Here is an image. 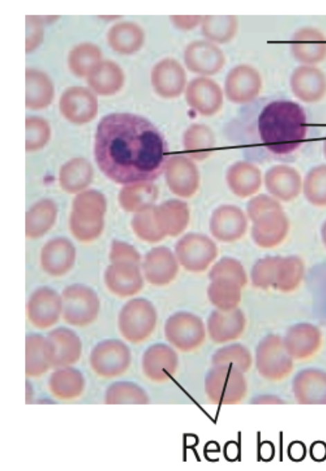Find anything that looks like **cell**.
<instances>
[{
	"instance_id": "obj_1",
	"label": "cell",
	"mask_w": 326,
	"mask_h": 471,
	"mask_svg": "<svg viewBox=\"0 0 326 471\" xmlns=\"http://www.w3.org/2000/svg\"><path fill=\"white\" fill-rule=\"evenodd\" d=\"M94 157L100 170L123 185L150 182L165 171L169 148L160 130L147 118L113 113L99 122Z\"/></svg>"
},
{
	"instance_id": "obj_2",
	"label": "cell",
	"mask_w": 326,
	"mask_h": 471,
	"mask_svg": "<svg viewBox=\"0 0 326 471\" xmlns=\"http://www.w3.org/2000/svg\"><path fill=\"white\" fill-rule=\"evenodd\" d=\"M312 128L299 103L284 98L268 101L243 118L245 157L255 163L295 161L311 140Z\"/></svg>"
},
{
	"instance_id": "obj_3",
	"label": "cell",
	"mask_w": 326,
	"mask_h": 471,
	"mask_svg": "<svg viewBox=\"0 0 326 471\" xmlns=\"http://www.w3.org/2000/svg\"><path fill=\"white\" fill-rule=\"evenodd\" d=\"M157 313L154 305L144 298L128 301L120 309L117 319L118 330L129 342L138 344L146 340L154 332Z\"/></svg>"
},
{
	"instance_id": "obj_4",
	"label": "cell",
	"mask_w": 326,
	"mask_h": 471,
	"mask_svg": "<svg viewBox=\"0 0 326 471\" xmlns=\"http://www.w3.org/2000/svg\"><path fill=\"white\" fill-rule=\"evenodd\" d=\"M64 321L73 326L84 327L98 317L100 301L97 292L91 287L73 283L66 286L61 292Z\"/></svg>"
},
{
	"instance_id": "obj_5",
	"label": "cell",
	"mask_w": 326,
	"mask_h": 471,
	"mask_svg": "<svg viewBox=\"0 0 326 471\" xmlns=\"http://www.w3.org/2000/svg\"><path fill=\"white\" fill-rule=\"evenodd\" d=\"M204 389L208 399L215 404H235L245 397L247 383L243 372L237 368L216 365L206 376Z\"/></svg>"
},
{
	"instance_id": "obj_6",
	"label": "cell",
	"mask_w": 326,
	"mask_h": 471,
	"mask_svg": "<svg viewBox=\"0 0 326 471\" xmlns=\"http://www.w3.org/2000/svg\"><path fill=\"white\" fill-rule=\"evenodd\" d=\"M93 372L102 378H114L124 374L132 363L128 346L118 339L100 341L91 349L89 358Z\"/></svg>"
},
{
	"instance_id": "obj_7",
	"label": "cell",
	"mask_w": 326,
	"mask_h": 471,
	"mask_svg": "<svg viewBox=\"0 0 326 471\" xmlns=\"http://www.w3.org/2000/svg\"><path fill=\"white\" fill-rule=\"evenodd\" d=\"M167 340L177 349L189 352L204 341L206 328L202 319L189 312H177L166 320L164 326Z\"/></svg>"
},
{
	"instance_id": "obj_8",
	"label": "cell",
	"mask_w": 326,
	"mask_h": 471,
	"mask_svg": "<svg viewBox=\"0 0 326 471\" xmlns=\"http://www.w3.org/2000/svg\"><path fill=\"white\" fill-rule=\"evenodd\" d=\"M256 366L260 375L270 381H279L289 375L292 362L278 337L269 335L259 343L256 350Z\"/></svg>"
},
{
	"instance_id": "obj_9",
	"label": "cell",
	"mask_w": 326,
	"mask_h": 471,
	"mask_svg": "<svg viewBox=\"0 0 326 471\" xmlns=\"http://www.w3.org/2000/svg\"><path fill=\"white\" fill-rule=\"evenodd\" d=\"M62 314L61 294L48 286L35 290L26 303V315L30 323L38 329H48L59 321Z\"/></svg>"
},
{
	"instance_id": "obj_10",
	"label": "cell",
	"mask_w": 326,
	"mask_h": 471,
	"mask_svg": "<svg viewBox=\"0 0 326 471\" xmlns=\"http://www.w3.org/2000/svg\"><path fill=\"white\" fill-rule=\"evenodd\" d=\"M47 355L51 366H70L80 359L82 343L78 335L69 328L58 327L46 336Z\"/></svg>"
},
{
	"instance_id": "obj_11",
	"label": "cell",
	"mask_w": 326,
	"mask_h": 471,
	"mask_svg": "<svg viewBox=\"0 0 326 471\" xmlns=\"http://www.w3.org/2000/svg\"><path fill=\"white\" fill-rule=\"evenodd\" d=\"M290 48L297 62L316 66L326 59V37L316 28L302 27L293 34Z\"/></svg>"
},
{
	"instance_id": "obj_12",
	"label": "cell",
	"mask_w": 326,
	"mask_h": 471,
	"mask_svg": "<svg viewBox=\"0 0 326 471\" xmlns=\"http://www.w3.org/2000/svg\"><path fill=\"white\" fill-rule=\"evenodd\" d=\"M104 282L111 294L123 298L136 294L144 285L142 272L133 261L117 262L109 266L104 273Z\"/></svg>"
},
{
	"instance_id": "obj_13",
	"label": "cell",
	"mask_w": 326,
	"mask_h": 471,
	"mask_svg": "<svg viewBox=\"0 0 326 471\" xmlns=\"http://www.w3.org/2000/svg\"><path fill=\"white\" fill-rule=\"evenodd\" d=\"M178 355L170 346L156 343L144 352L141 366L145 376L151 381L162 382L172 378L177 370Z\"/></svg>"
},
{
	"instance_id": "obj_14",
	"label": "cell",
	"mask_w": 326,
	"mask_h": 471,
	"mask_svg": "<svg viewBox=\"0 0 326 471\" xmlns=\"http://www.w3.org/2000/svg\"><path fill=\"white\" fill-rule=\"evenodd\" d=\"M294 96L305 103H315L326 95V75L318 67L301 64L294 69L290 78Z\"/></svg>"
},
{
	"instance_id": "obj_15",
	"label": "cell",
	"mask_w": 326,
	"mask_h": 471,
	"mask_svg": "<svg viewBox=\"0 0 326 471\" xmlns=\"http://www.w3.org/2000/svg\"><path fill=\"white\" fill-rule=\"evenodd\" d=\"M245 325L244 313L237 308L230 310L217 308L210 313L207 320L208 332L216 343L228 342L239 338Z\"/></svg>"
},
{
	"instance_id": "obj_16",
	"label": "cell",
	"mask_w": 326,
	"mask_h": 471,
	"mask_svg": "<svg viewBox=\"0 0 326 471\" xmlns=\"http://www.w3.org/2000/svg\"><path fill=\"white\" fill-rule=\"evenodd\" d=\"M293 397L301 404H326V373L314 368L298 372L292 381Z\"/></svg>"
},
{
	"instance_id": "obj_17",
	"label": "cell",
	"mask_w": 326,
	"mask_h": 471,
	"mask_svg": "<svg viewBox=\"0 0 326 471\" xmlns=\"http://www.w3.org/2000/svg\"><path fill=\"white\" fill-rule=\"evenodd\" d=\"M86 385L83 373L78 369L70 366L56 368L48 380L51 393L61 400H72L79 398Z\"/></svg>"
},
{
	"instance_id": "obj_18",
	"label": "cell",
	"mask_w": 326,
	"mask_h": 471,
	"mask_svg": "<svg viewBox=\"0 0 326 471\" xmlns=\"http://www.w3.org/2000/svg\"><path fill=\"white\" fill-rule=\"evenodd\" d=\"M178 265L174 258L164 251L149 255L143 265V275L148 283L163 286L172 282L177 275Z\"/></svg>"
},
{
	"instance_id": "obj_19",
	"label": "cell",
	"mask_w": 326,
	"mask_h": 471,
	"mask_svg": "<svg viewBox=\"0 0 326 471\" xmlns=\"http://www.w3.org/2000/svg\"><path fill=\"white\" fill-rule=\"evenodd\" d=\"M178 254L181 265L188 271L205 270L214 257L213 249L203 239L190 238L181 243Z\"/></svg>"
},
{
	"instance_id": "obj_20",
	"label": "cell",
	"mask_w": 326,
	"mask_h": 471,
	"mask_svg": "<svg viewBox=\"0 0 326 471\" xmlns=\"http://www.w3.org/2000/svg\"><path fill=\"white\" fill-rule=\"evenodd\" d=\"M46 337L37 333L28 334L25 339V373L37 377L44 374L51 367Z\"/></svg>"
},
{
	"instance_id": "obj_21",
	"label": "cell",
	"mask_w": 326,
	"mask_h": 471,
	"mask_svg": "<svg viewBox=\"0 0 326 471\" xmlns=\"http://www.w3.org/2000/svg\"><path fill=\"white\" fill-rule=\"evenodd\" d=\"M270 188L285 201L293 199L302 190V181L299 172L289 166H279L269 175Z\"/></svg>"
},
{
	"instance_id": "obj_22",
	"label": "cell",
	"mask_w": 326,
	"mask_h": 471,
	"mask_svg": "<svg viewBox=\"0 0 326 471\" xmlns=\"http://www.w3.org/2000/svg\"><path fill=\"white\" fill-rule=\"evenodd\" d=\"M88 83L100 95H111L120 87L123 74L120 69L111 61L100 62L88 75Z\"/></svg>"
},
{
	"instance_id": "obj_23",
	"label": "cell",
	"mask_w": 326,
	"mask_h": 471,
	"mask_svg": "<svg viewBox=\"0 0 326 471\" xmlns=\"http://www.w3.org/2000/svg\"><path fill=\"white\" fill-rule=\"evenodd\" d=\"M242 287L234 281L215 278L211 280L207 294L210 301L217 309L230 310L237 308L241 300Z\"/></svg>"
},
{
	"instance_id": "obj_24",
	"label": "cell",
	"mask_w": 326,
	"mask_h": 471,
	"mask_svg": "<svg viewBox=\"0 0 326 471\" xmlns=\"http://www.w3.org/2000/svg\"><path fill=\"white\" fill-rule=\"evenodd\" d=\"M105 403L108 405L147 404L150 399L145 390L131 381H117L106 389Z\"/></svg>"
},
{
	"instance_id": "obj_25",
	"label": "cell",
	"mask_w": 326,
	"mask_h": 471,
	"mask_svg": "<svg viewBox=\"0 0 326 471\" xmlns=\"http://www.w3.org/2000/svg\"><path fill=\"white\" fill-rule=\"evenodd\" d=\"M100 58L101 52L98 46L91 44H81L69 53V66L76 75H88L100 63Z\"/></svg>"
},
{
	"instance_id": "obj_26",
	"label": "cell",
	"mask_w": 326,
	"mask_h": 471,
	"mask_svg": "<svg viewBox=\"0 0 326 471\" xmlns=\"http://www.w3.org/2000/svg\"><path fill=\"white\" fill-rule=\"evenodd\" d=\"M305 198L315 206H326V164L311 168L302 181Z\"/></svg>"
},
{
	"instance_id": "obj_27",
	"label": "cell",
	"mask_w": 326,
	"mask_h": 471,
	"mask_svg": "<svg viewBox=\"0 0 326 471\" xmlns=\"http://www.w3.org/2000/svg\"><path fill=\"white\" fill-rule=\"evenodd\" d=\"M213 366H232L244 373L249 370L252 359L249 350L240 344H232L217 349L212 355Z\"/></svg>"
},
{
	"instance_id": "obj_28",
	"label": "cell",
	"mask_w": 326,
	"mask_h": 471,
	"mask_svg": "<svg viewBox=\"0 0 326 471\" xmlns=\"http://www.w3.org/2000/svg\"><path fill=\"white\" fill-rule=\"evenodd\" d=\"M26 80V101L37 98L50 100L53 95V85L48 78L43 73L35 70L27 69Z\"/></svg>"
},
{
	"instance_id": "obj_29",
	"label": "cell",
	"mask_w": 326,
	"mask_h": 471,
	"mask_svg": "<svg viewBox=\"0 0 326 471\" xmlns=\"http://www.w3.org/2000/svg\"><path fill=\"white\" fill-rule=\"evenodd\" d=\"M209 278H226L234 281L242 287L247 281L246 272L240 263L232 259H224L217 263L208 274Z\"/></svg>"
},
{
	"instance_id": "obj_30",
	"label": "cell",
	"mask_w": 326,
	"mask_h": 471,
	"mask_svg": "<svg viewBox=\"0 0 326 471\" xmlns=\"http://www.w3.org/2000/svg\"><path fill=\"white\" fill-rule=\"evenodd\" d=\"M276 258H266L257 263L252 272V281L255 286L268 287L273 282Z\"/></svg>"
},
{
	"instance_id": "obj_31",
	"label": "cell",
	"mask_w": 326,
	"mask_h": 471,
	"mask_svg": "<svg viewBox=\"0 0 326 471\" xmlns=\"http://www.w3.org/2000/svg\"><path fill=\"white\" fill-rule=\"evenodd\" d=\"M251 402L254 404H281L283 401L277 396L261 395L253 398Z\"/></svg>"
},
{
	"instance_id": "obj_32",
	"label": "cell",
	"mask_w": 326,
	"mask_h": 471,
	"mask_svg": "<svg viewBox=\"0 0 326 471\" xmlns=\"http://www.w3.org/2000/svg\"><path fill=\"white\" fill-rule=\"evenodd\" d=\"M312 449H311V454L313 458L314 459H319L321 460L323 458H325L326 454H324L323 452H320V451H325L326 450V447L325 445H323L322 443H319L318 445H316V446L312 445Z\"/></svg>"
},
{
	"instance_id": "obj_33",
	"label": "cell",
	"mask_w": 326,
	"mask_h": 471,
	"mask_svg": "<svg viewBox=\"0 0 326 471\" xmlns=\"http://www.w3.org/2000/svg\"><path fill=\"white\" fill-rule=\"evenodd\" d=\"M302 446L303 445H300L299 443L298 445H293L292 448V451L293 452V459H297L299 460L300 458H302L303 455H305L300 452H298V451H305V447H303Z\"/></svg>"
},
{
	"instance_id": "obj_34",
	"label": "cell",
	"mask_w": 326,
	"mask_h": 471,
	"mask_svg": "<svg viewBox=\"0 0 326 471\" xmlns=\"http://www.w3.org/2000/svg\"><path fill=\"white\" fill-rule=\"evenodd\" d=\"M323 239L325 240V242L326 244V223H325V226L323 229Z\"/></svg>"
},
{
	"instance_id": "obj_35",
	"label": "cell",
	"mask_w": 326,
	"mask_h": 471,
	"mask_svg": "<svg viewBox=\"0 0 326 471\" xmlns=\"http://www.w3.org/2000/svg\"><path fill=\"white\" fill-rule=\"evenodd\" d=\"M323 153L326 157V136L323 141Z\"/></svg>"
}]
</instances>
